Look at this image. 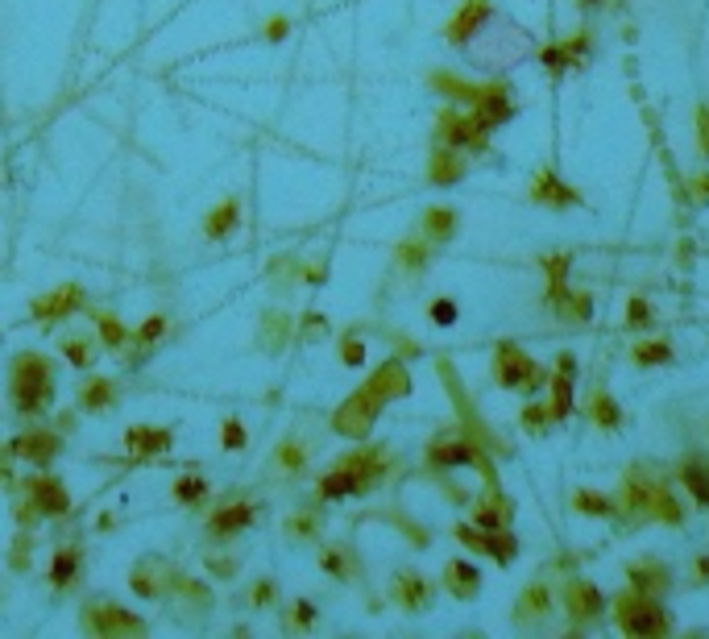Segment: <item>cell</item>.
Listing matches in <instances>:
<instances>
[{
    "instance_id": "obj_32",
    "label": "cell",
    "mask_w": 709,
    "mask_h": 639,
    "mask_svg": "<svg viewBox=\"0 0 709 639\" xmlns=\"http://www.w3.org/2000/svg\"><path fill=\"white\" fill-rule=\"evenodd\" d=\"M307 453H311V444L307 436H287L278 444V453H274V469L282 478H291V474H303V465H307Z\"/></svg>"
},
{
    "instance_id": "obj_25",
    "label": "cell",
    "mask_w": 709,
    "mask_h": 639,
    "mask_svg": "<svg viewBox=\"0 0 709 639\" xmlns=\"http://www.w3.org/2000/svg\"><path fill=\"white\" fill-rule=\"evenodd\" d=\"M444 590L457 602H473L481 594V569L473 561H448L444 565Z\"/></svg>"
},
{
    "instance_id": "obj_47",
    "label": "cell",
    "mask_w": 709,
    "mask_h": 639,
    "mask_svg": "<svg viewBox=\"0 0 709 639\" xmlns=\"http://www.w3.org/2000/svg\"><path fill=\"white\" fill-rule=\"evenodd\" d=\"M245 444H249V440H245V424H241V420H224V424H220V449H224V453H241Z\"/></svg>"
},
{
    "instance_id": "obj_38",
    "label": "cell",
    "mask_w": 709,
    "mask_h": 639,
    "mask_svg": "<svg viewBox=\"0 0 709 639\" xmlns=\"http://www.w3.org/2000/svg\"><path fill=\"white\" fill-rule=\"evenodd\" d=\"M63 357L71 361L75 370H92V361H96V341H88L83 332H67V337L59 341Z\"/></svg>"
},
{
    "instance_id": "obj_49",
    "label": "cell",
    "mask_w": 709,
    "mask_h": 639,
    "mask_svg": "<svg viewBox=\"0 0 709 639\" xmlns=\"http://www.w3.org/2000/svg\"><path fill=\"white\" fill-rule=\"evenodd\" d=\"M651 320H656V312H651L647 299H631V303H627V328H631V332H647Z\"/></svg>"
},
{
    "instance_id": "obj_39",
    "label": "cell",
    "mask_w": 709,
    "mask_h": 639,
    "mask_svg": "<svg viewBox=\"0 0 709 639\" xmlns=\"http://www.w3.org/2000/svg\"><path fill=\"white\" fill-rule=\"evenodd\" d=\"M631 361L635 366H668L672 361V345H668V337H643V341H635V349H631Z\"/></svg>"
},
{
    "instance_id": "obj_9",
    "label": "cell",
    "mask_w": 709,
    "mask_h": 639,
    "mask_svg": "<svg viewBox=\"0 0 709 639\" xmlns=\"http://www.w3.org/2000/svg\"><path fill=\"white\" fill-rule=\"evenodd\" d=\"M606 598H602V590L593 586L589 577H569L564 581V610H569V619L577 623V627H589V623H598L602 615H606Z\"/></svg>"
},
{
    "instance_id": "obj_3",
    "label": "cell",
    "mask_w": 709,
    "mask_h": 639,
    "mask_svg": "<svg viewBox=\"0 0 709 639\" xmlns=\"http://www.w3.org/2000/svg\"><path fill=\"white\" fill-rule=\"evenodd\" d=\"M614 623L622 635H635V639H660L672 631L668 610L660 606V598H647L639 590H622L614 594Z\"/></svg>"
},
{
    "instance_id": "obj_30",
    "label": "cell",
    "mask_w": 709,
    "mask_h": 639,
    "mask_svg": "<svg viewBox=\"0 0 709 639\" xmlns=\"http://www.w3.org/2000/svg\"><path fill=\"white\" fill-rule=\"evenodd\" d=\"M112 403H117V386H112V378L96 374L79 386V407L88 415H104V411H112Z\"/></svg>"
},
{
    "instance_id": "obj_37",
    "label": "cell",
    "mask_w": 709,
    "mask_h": 639,
    "mask_svg": "<svg viewBox=\"0 0 709 639\" xmlns=\"http://www.w3.org/2000/svg\"><path fill=\"white\" fill-rule=\"evenodd\" d=\"M79 581V552L75 548H59L54 552V565H50V586L54 590H71Z\"/></svg>"
},
{
    "instance_id": "obj_52",
    "label": "cell",
    "mask_w": 709,
    "mask_h": 639,
    "mask_svg": "<svg viewBox=\"0 0 709 639\" xmlns=\"http://www.w3.org/2000/svg\"><path fill=\"white\" fill-rule=\"evenodd\" d=\"M328 337V320L320 312H307L299 320V341H324Z\"/></svg>"
},
{
    "instance_id": "obj_29",
    "label": "cell",
    "mask_w": 709,
    "mask_h": 639,
    "mask_svg": "<svg viewBox=\"0 0 709 639\" xmlns=\"http://www.w3.org/2000/svg\"><path fill=\"white\" fill-rule=\"evenodd\" d=\"M241 229V204L237 200H220L208 216H204V237L208 241H224V237H233Z\"/></svg>"
},
{
    "instance_id": "obj_23",
    "label": "cell",
    "mask_w": 709,
    "mask_h": 639,
    "mask_svg": "<svg viewBox=\"0 0 709 639\" xmlns=\"http://www.w3.org/2000/svg\"><path fill=\"white\" fill-rule=\"evenodd\" d=\"M170 444H175L170 428H154V424H133V428H125V449H129L133 457L170 453Z\"/></svg>"
},
{
    "instance_id": "obj_40",
    "label": "cell",
    "mask_w": 709,
    "mask_h": 639,
    "mask_svg": "<svg viewBox=\"0 0 709 639\" xmlns=\"http://www.w3.org/2000/svg\"><path fill=\"white\" fill-rule=\"evenodd\" d=\"M320 565H324V573L336 577V581H353V577H357V557H353L349 548H324V552H320Z\"/></svg>"
},
{
    "instance_id": "obj_51",
    "label": "cell",
    "mask_w": 709,
    "mask_h": 639,
    "mask_svg": "<svg viewBox=\"0 0 709 639\" xmlns=\"http://www.w3.org/2000/svg\"><path fill=\"white\" fill-rule=\"evenodd\" d=\"M278 602V586L270 577H262V581H253V590H249V606L253 610H266V606H274Z\"/></svg>"
},
{
    "instance_id": "obj_28",
    "label": "cell",
    "mask_w": 709,
    "mask_h": 639,
    "mask_svg": "<svg viewBox=\"0 0 709 639\" xmlns=\"http://www.w3.org/2000/svg\"><path fill=\"white\" fill-rule=\"evenodd\" d=\"M676 482L689 490V498H693L701 511H709V465H705V461H697V457L680 461V465H676Z\"/></svg>"
},
{
    "instance_id": "obj_22",
    "label": "cell",
    "mask_w": 709,
    "mask_h": 639,
    "mask_svg": "<svg viewBox=\"0 0 709 639\" xmlns=\"http://www.w3.org/2000/svg\"><path fill=\"white\" fill-rule=\"evenodd\" d=\"M510 519H515V503L498 490L490 486L486 494L477 498V507H473V523L477 527H486V532H498V527H510Z\"/></svg>"
},
{
    "instance_id": "obj_44",
    "label": "cell",
    "mask_w": 709,
    "mask_h": 639,
    "mask_svg": "<svg viewBox=\"0 0 709 639\" xmlns=\"http://www.w3.org/2000/svg\"><path fill=\"white\" fill-rule=\"evenodd\" d=\"M569 266H573V254H552L544 258V279H548V295L560 291L564 283H569Z\"/></svg>"
},
{
    "instance_id": "obj_56",
    "label": "cell",
    "mask_w": 709,
    "mask_h": 639,
    "mask_svg": "<svg viewBox=\"0 0 709 639\" xmlns=\"http://www.w3.org/2000/svg\"><path fill=\"white\" fill-rule=\"evenodd\" d=\"M689 187H693V204H709V171H697V175H689Z\"/></svg>"
},
{
    "instance_id": "obj_8",
    "label": "cell",
    "mask_w": 709,
    "mask_h": 639,
    "mask_svg": "<svg viewBox=\"0 0 709 639\" xmlns=\"http://www.w3.org/2000/svg\"><path fill=\"white\" fill-rule=\"evenodd\" d=\"M469 113L494 133L498 125L515 121L519 108H515V96H510L506 83H502V79H490V83H477V96H473V104H469Z\"/></svg>"
},
{
    "instance_id": "obj_41",
    "label": "cell",
    "mask_w": 709,
    "mask_h": 639,
    "mask_svg": "<svg viewBox=\"0 0 709 639\" xmlns=\"http://www.w3.org/2000/svg\"><path fill=\"white\" fill-rule=\"evenodd\" d=\"M282 627H287L291 635H295V631H299V635H303V631H311V627H316V606H311L307 598L291 602L287 610H282Z\"/></svg>"
},
{
    "instance_id": "obj_5",
    "label": "cell",
    "mask_w": 709,
    "mask_h": 639,
    "mask_svg": "<svg viewBox=\"0 0 709 639\" xmlns=\"http://www.w3.org/2000/svg\"><path fill=\"white\" fill-rule=\"evenodd\" d=\"M79 627L88 635H100V639H117V635H146V623H141L133 610L117 606L112 598H88L79 610Z\"/></svg>"
},
{
    "instance_id": "obj_26",
    "label": "cell",
    "mask_w": 709,
    "mask_h": 639,
    "mask_svg": "<svg viewBox=\"0 0 709 639\" xmlns=\"http://www.w3.org/2000/svg\"><path fill=\"white\" fill-rule=\"evenodd\" d=\"M457 208H448V204H432L428 212H423L419 220V237L423 241H432V245H448L452 237H457Z\"/></svg>"
},
{
    "instance_id": "obj_48",
    "label": "cell",
    "mask_w": 709,
    "mask_h": 639,
    "mask_svg": "<svg viewBox=\"0 0 709 639\" xmlns=\"http://www.w3.org/2000/svg\"><path fill=\"white\" fill-rule=\"evenodd\" d=\"M316 527H320V519L311 515V511H303V515H291V519H287V536H291V540H316Z\"/></svg>"
},
{
    "instance_id": "obj_31",
    "label": "cell",
    "mask_w": 709,
    "mask_h": 639,
    "mask_svg": "<svg viewBox=\"0 0 709 639\" xmlns=\"http://www.w3.org/2000/svg\"><path fill=\"white\" fill-rule=\"evenodd\" d=\"M432 258V241H423V237H407L399 241V249H394V266H399V274H423V266H428Z\"/></svg>"
},
{
    "instance_id": "obj_42",
    "label": "cell",
    "mask_w": 709,
    "mask_h": 639,
    "mask_svg": "<svg viewBox=\"0 0 709 639\" xmlns=\"http://www.w3.org/2000/svg\"><path fill=\"white\" fill-rule=\"evenodd\" d=\"M208 498V482L200 478V474H183L179 482H175V503L179 507H200Z\"/></svg>"
},
{
    "instance_id": "obj_33",
    "label": "cell",
    "mask_w": 709,
    "mask_h": 639,
    "mask_svg": "<svg viewBox=\"0 0 709 639\" xmlns=\"http://www.w3.org/2000/svg\"><path fill=\"white\" fill-rule=\"evenodd\" d=\"M589 420L598 424L602 432H618L622 428V407H618V399L606 391V386H598V391L589 395Z\"/></svg>"
},
{
    "instance_id": "obj_43",
    "label": "cell",
    "mask_w": 709,
    "mask_h": 639,
    "mask_svg": "<svg viewBox=\"0 0 709 639\" xmlns=\"http://www.w3.org/2000/svg\"><path fill=\"white\" fill-rule=\"evenodd\" d=\"M92 320H96V332H100V341H104V349H112V353H117V349H125V341H129V332L117 324V320H112L108 312H92Z\"/></svg>"
},
{
    "instance_id": "obj_34",
    "label": "cell",
    "mask_w": 709,
    "mask_h": 639,
    "mask_svg": "<svg viewBox=\"0 0 709 639\" xmlns=\"http://www.w3.org/2000/svg\"><path fill=\"white\" fill-rule=\"evenodd\" d=\"M569 503L577 515H589V519H614V511H618L614 494H602V490H573Z\"/></svg>"
},
{
    "instance_id": "obj_2",
    "label": "cell",
    "mask_w": 709,
    "mask_h": 639,
    "mask_svg": "<svg viewBox=\"0 0 709 639\" xmlns=\"http://www.w3.org/2000/svg\"><path fill=\"white\" fill-rule=\"evenodd\" d=\"M13 382H9V399L21 415H46L54 403V361L46 353L25 349L13 357L9 366Z\"/></svg>"
},
{
    "instance_id": "obj_36",
    "label": "cell",
    "mask_w": 709,
    "mask_h": 639,
    "mask_svg": "<svg viewBox=\"0 0 709 639\" xmlns=\"http://www.w3.org/2000/svg\"><path fill=\"white\" fill-rule=\"evenodd\" d=\"M258 337H262L266 353H282V345H287V337H291V316L287 312H266Z\"/></svg>"
},
{
    "instance_id": "obj_24",
    "label": "cell",
    "mask_w": 709,
    "mask_h": 639,
    "mask_svg": "<svg viewBox=\"0 0 709 639\" xmlns=\"http://www.w3.org/2000/svg\"><path fill=\"white\" fill-rule=\"evenodd\" d=\"M548 303H552V312H556L564 324H585V320H593V295H589V291H573L569 283H564L560 291H552Z\"/></svg>"
},
{
    "instance_id": "obj_1",
    "label": "cell",
    "mask_w": 709,
    "mask_h": 639,
    "mask_svg": "<svg viewBox=\"0 0 709 639\" xmlns=\"http://www.w3.org/2000/svg\"><path fill=\"white\" fill-rule=\"evenodd\" d=\"M390 474V453L382 444H365V449H353L349 457H340L324 482H320V494L324 498H345V494H365L374 490L382 478Z\"/></svg>"
},
{
    "instance_id": "obj_10",
    "label": "cell",
    "mask_w": 709,
    "mask_h": 639,
    "mask_svg": "<svg viewBox=\"0 0 709 639\" xmlns=\"http://www.w3.org/2000/svg\"><path fill=\"white\" fill-rule=\"evenodd\" d=\"M129 586H133V594L137 598H146V602H158V598H166V590L175 586V569H170L162 557H141L133 569H129Z\"/></svg>"
},
{
    "instance_id": "obj_16",
    "label": "cell",
    "mask_w": 709,
    "mask_h": 639,
    "mask_svg": "<svg viewBox=\"0 0 709 639\" xmlns=\"http://www.w3.org/2000/svg\"><path fill=\"white\" fill-rule=\"evenodd\" d=\"M249 523H253V503H249V498H224V503L212 511V519H208V536L212 540H233L237 532H245Z\"/></svg>"
},
{
    "instance_id": "obj_53",
    "label": "cell",
    "mask_w": 709,
    "mask_h": 639,
    "mask_svg": "<svg viewBox=\"0 0 709 639\" xmlns=\"http://www.w3.org/2000/svg\"><path fill=\"white\" fill-rule=\"evenodd\" d=\"M340 361H345V366H361L365 361V341L357 337V332H349V337L340 341Z\"/></svg>"
},
{
    "instance_id": "obj_21",
    "label": "cell",
    "mask_w": 709,
    "mask_h": 639,
    "mask_svg": "<svg viewBox=\"0 0 709 639\" xmlns=\"http://www.w3.org/2000/svg\"><path fill=\"white\" fill-rule=\"evenodd\" d=\"M627 581H631V590H639L647 598H664L672 590V573H668L664 561H631Z\"/></svg>"
},
{
    "instance_id": "obj_59",
    "label": "cell",
    "mask_w": 709,
    "mask_h": 639,
    "mask_svg": "<svg viewBox=\"0 0 709 639\" xmlns=\"http://www.w3.org/2000/svg\"><path fill=\"white\" fill-rule=\"evenodd\" d=\"M0 602H5V586H0Z\"/></svg>"
},
{
    "instance_id": "obj_4",
    "label": "cell",
    "mask_w": 709,
    "mask_h": 639,
    "mask_svg": "<svg viewBox=\"0 0 709 639\" xmlns=\"http://www.w3.org/2000/svg\"><path fill=\"white\" fill-rule=\"evenodd\" d=\"M490 374L502 391H523V395H540L548 391V374L540 361H531L515 341H498L494 345V361H490Z\"/></svg>"
},
{
    "instance_id": "obj_50",
    "label": "cell",
    "mask_w": 709,
    "mask_h": 639,
    "mask_svg": "<svg viewBox=\"0 0 709 639\" xmlns=\"http://www.w3.org/2000/svg\"><path fill=\"white\" fill-rule=\"evenodd\" d=\"M560 50H564V59H569V71L581 67L585 54H589V34H569V38L560 42Z\"/></svg>"
},
{
    "instance_id": "obj_46",
    "label": "cell",
    "mask_w": 709,
    "mask_h": 639,
    "mask_svg": "<svg viewBox=\"0 0 709 639\" xmlns=\"http://www.w3.org/2000/svg\"><path fill=\"white\" fill-rule=\"evenodd\" d=\"M457 299H448V295H440V299H432V308H428V320L436 324V328H452L457 324Z\"/></svg>"
},
{
    "instance_id": "obj_54",
    "label": "cell",
    "mask_w": 709,
    "mask_h": 639,
    "mask_svg": "<svg viewBox=\"0 0 709 639\" xmlns=\"http://www.w3.org/2000/svg\"><path fill=\"white\" fill-rule=\"evenodd\" d=\"M697 150L709 158V104H697Z\"/></svg>"
},
{
    "instance_id": "obj_17",
    "label": "cell",
    "mask_w": 709,
    "mask_h": 639,
    "mask_svg": "<svg viewBox=\"0 0 709 639\" xmlns=\"http://www.w3.org/2000/svg\"><path fill=\"white\" fill-rule=\"evenodd\" d=\"M365 391L370 395H378L382 403H394V399H407L411 395V374H407V366L403 361H382V366L370 374V382H365Z\"/></svg>"
},
{
    "instance_id": "obj_18",
    "label": "cell",
    "mask_w": 709,
    "mask_h": 639,
    "mask_svg": "<svg viewBox=\"0 0 709 639\" xmlns=\"http://www.w3.org/2000/svg\"><path fill=\"white\" fill-rule=\"evenodd\" d=\"M552 610V590L548 581H531V586L515 598V610H510V623L515 627H531V623H544Z\"/></svg>"
},
{
    "instance_id": "obj_57",
    "label": "cell",
    "mask_w": 709,
    "mask_h": 639,
    "mask_svg": "<svg viewBox=\"0 0 709 639\" xmlns=\"http://www.w3.org/2000/svg\"><path fill=\"white\" fill-rule=\"evenodd\" d=\"M693 581H697V586H705V581H709V557H701V561L693 565Z\"/></svg>"
},
{
    "instance_id": "obj_20",
    "label": "cell",
    "mask_w": 709,
    "mask_h": 639,
    "mask_svg": "<svg viewBox=\"0 0 709 639\" xmlns=\"http://www.w3.org/2000/svg\"><path fill=\"white\" fill-rule=\"evenodd\" d=\"M469 171V162H465V150L457 146H432V158H428V179L436 187H452V183H461Z\"/></svg>"
},
{
    "instance_id": "obj_27",
    "label": "cell",
    "mask_w": 709,
    "mask_h": 639,
    "mask_svg": "<svg viewBox=\"0 0 709 639\" xmlns=\"http://www.w3.org/2000/svg\"><path fill=\"white\" fill-rule=\"evenodd\" d=\"M13 453L34 461V465H50L54 457H59V436L54 432H21L13 440Z\"/></svg>"
},
{
    "instance_id": "obj_6",
    "label": "cell",
    "mask_w": 709,
    "mask_h": 639,
    "mask_svg": "<svg viewBox=\"0 0 709 639\" xmlns=\"http://www.w3.org/2000/svg\"><path fill=\"white\" fill-rule=\"evenodd\" d=\"M436 142L440 146H457V150H486L490 129L481 125L469 108L448 104V108H440V117H436Z\"/></svg>"
},
{
    "instance_id": "obj_11",
    "label": "cell",
    "mask_w": 709,
    "mask_h": 639,
    "mask_svg": "<svg viewBox=\"0 0 709 639\" xmlns=\"http://www.w3.org/2000/svg\"><path fill=\"white\" fill-rule=\"evenodd\" d=\"M527 196H531V204L552 208V212H569V208L581 204V191H573L556 171H548V166H544V171H535V179H531V187H527Z\"/></svg>"
},
{
    "instance_id": "obj_15",
    "label": "cell",
    "mask_w": 709,
    "mask_h": 639,
    "mask_svg": "<svg viewBox=\"0 0 709 639\" xmlns=\"http://www.w3.org/2000/svg\"><path fill=\"white\" fill-rule=\"evenodd\" d=\"M25 494H30V507L38 515H67L71 511V494L63 490V482L54 474H34L25 482Z\"/></svg>"
},
{
    "instance_id": "obj_14",
    "label": "cell",
    "mask_w": 709,
    "mask_h": 639,
    "mask_svg": "<svg viewBox=\"0 0 709 639\" xmlns=\"http://www.w3.org/2000/svg\"><path fill=\"white\" fill-rule=\"evenodd\" d=\"M390 598H394V606H403V610H411V615H419V610L432 606V586H428V577H423V573L399 569V573L390 577Z\"/></svg>"
},
{
    "instance_id": "obj_13",
    "label": "cell",
    "mask_w": 709,
    "mask_h": 639,
    "mask_svg": "<svg viewBox=\"0 0 709 639\" xmlns=\"http://www.w3.org/2000/svg\"><path fill=\"white\" fill-rule=\"evenodd\" d=\"M490 13H494L490 0H465V5L452 13V21L444 25V42L448 46H469L481 34V25L490 21Z\"/></svg>"
},
{
    "instance_id": "obj_45",
    "label": "cell",
    "mask_w": 709,
    "mask_h": 639,
    "mask_svg": "<svg viewBox=\"0 0 709 639\" xmlns=\"http://www.w3.org/2000/svg\"><path fill=\"white\" fill-rule=\"evenodd\" d=\"M162 337H166V316H150L146 324H141V328L133 332L129 341H133L137 349H154V345H158Z\"/></svg>"
},
{
    "instance_id": "obj_35",
    "label": "cell",
    "mask_w": 709,
    "mask_h": 639,
    "mask_svg": "<svg viewBox=\"0 0 709 639\" xmlns=\"http://www.w3.org/2000/svg\"><path fill=\"white\" fill-rule=\"evenodd\" d=\"M519 424H523L527 436H548V428L556 424L548 399H535V395H531V399L523 403V411H519Z\"/></svg>"
},
{
    "instance_id": "obj_19",
    "label": "cell",
    "mask_w": 709,
    "mask_h": 639,
    "mask_svg": "<svg viewBox=\"0 0 709 639\" xmlns=\"http://www.w3.org/2000/svg\"><path fill=\"white\" fill-rule=\"evenodd\" d=\"M79 308H83V291L79 287H59V291H50V295H42V299L30 303V320L54 324V320H63V316H71Z\"/></svg>"
},
{
    "instance_id": "obj_7",
    "label": "cell",
    "mask_w": 709,
    "mask_h": 639,
    "mask_svg": "<svg viewBox=\"0 0 709 639\" xmlns=\"http://www.w3.org/2000/svg\"><path fill=\"white\" fill-rule=\"evenodd\" d=\"M382 407H386V403L361 386V391H353L345 403L336 407V415H332V432H336V436H345V440H365V436H370V428H374V420L382 415Z\"/></svg>"
},
{
    "instance_id": "obj_55",
    "label": "cell",
    "mask_w": 709,
    "mask_h": 639,
    "mask_svg": "<svg viewBox=\"0 0 709 639\" xmlns=\"http://www.w3.org/2000/svg\"><path fill=\"white\" fill-rule=\"evenodd\" d=\"M540 59H544V67H548L552 75H564V71H569V59H564L560 42H556V46H548V50H540Z\"/></svg>"
},
{
    "instance_id": "obj_58",
    "label": "cell",
    "mask_w": 709,
    "mask_h": 639,
    "mask_svg": "<svg viewBox=\"0 0 709 639\" xmlns=\"http://www.w3.org/2000/svg\"><path fill=\"white\" fill-rule=\"evenodd\" d=\"M266 34H270V38H282V34H287V21H274V25H270Z\"/></svg>"
},
{
    "instance_id": "obj_12",
    "label": "cell",
    "mask_w": 709,
    "mask_h": 639,
    "mask_svg": "<svg viewBox=\"0 0 709 639\" xmlns=\"http://www.w3.org/2000/svg\"><path fill=\"white\" fill-rule=\"evenodd\" d=\"M573 382H577V357H573V353H560V357H556V370L548 374V407H552V415H556V424L569 420V411L577 407Z\"/></svg>"
}]
</instances>
